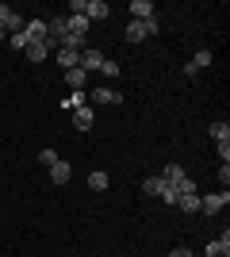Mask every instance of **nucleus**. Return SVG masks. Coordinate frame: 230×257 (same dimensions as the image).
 <instances>
[{"label": "nucleus", "mask_w": 230, "mask_h": 257, "mask_svg": "<svg viewBox=\"0 0 230 257\" xmlns=\"http://www.w3.org/2000/svg\"><path fill=\"white\" fill-rule=\"evenodd\" d=\"M157 27H161L157 16H153V20H131L127 23V43H146V39L157 35Z\"/></svg>", "instance_id": "obj_1"}, {"label": "nucleus", "mask_w": 230, "mask_h": 257, "mask_svg": "<svg viewBox=\"0 0 230 257\" xmlns=\"http://www.w3.org/2000/svg\"><path fill=\"white\" fill-rule=\"evenodd\" d=\"M226 204H230L226 188H222V192H211V196H199V211H203V215H219Z\"/></svg>", "instance_id": "obj_2"}, {"label": "nucleus", "mask_w": 230, "mask_h": 257, "mask_svg": "<svg viewBox=\"0 0 230 257\" xmlns=\"http://www.w3.org/2000/svg\"><path fill=\"white\" fill-rule=\"evenodd\" d=\"M23 16L20 12H12L8 4H0V27H4V35H16V31H23Z\"/></svg>", "instance_id": "obj_3"}, {"label": "nucleus", "mask_w": 230, "mask_h": 257, "mask_svg": "<svg viewBox=\"0 0 230 257\" xmlns=\"http://www.w3.org/2000/svg\"><path fill=\"white\" fill-rule=\"evenodd\" d=\"M85 35H88V20L85 16H66V39L85 43ZM66 39H62V43H66Z\"/></svg>", "instance_id": "obj_4"}, {"label": "nucleus", "mask_w": 230, "mask_h": 257, "mask_svg": "<svg viewBox=\"0 0 230 257\" xmlns=\"http://www.w3.org/2000/svg\"><path fill=\"white\" fill-rule=\"evenodd\" d=\"M23 35H27V43H46V20H27Z\"/></svg>", "instance_id": "obj_5"}, {"label": "nucleus", "mask_w": 230, "mask_h": 257, "mask_svg": "<svg viewBox=\"0 0 230 257\" xmlns=\"http://www.w3.org/2000/svg\"><path fill=\"white\" fill-rule=\"evenodd\" d=\"M58 65H62V69H77V65H81V50H73V46H58Z\"/></svg>", "instance_id": "obj_6"}, {"label": "nucleus", "mask_w": 230, "mask_h": 257, "mask_svg": "<svg viewBox=\"0 0 230 257\" xmlns=\"http://www.w3.org/2000/svg\"><path fill=\"white\" fill-rule=\"evenodd\" d=\"M88 104H123V96L115 88H92V92H88Z\"/></svg>", "instance_id": "obj_7"}, {"label": "nucleus", "mask_w": 230, "mask_h": 257, "mask_svg": "<svg viewBox=\"0 0 230 257\" xmlns=\"http://www.w3.org/2000/svg\"><path fill=\"white\" fill-rule=\"evenodd\" d=\"M100 65H104V54L92 50V46H85V50H81V69H85V73H92V69H100Z\"/></svg>", "instance_id": "obj_8"}, {"label": "nucleus", "mask_w": 230, "mask_h": 257, "mask_svg": "<svg viewBox=\"0 0 230 257\" xmlns=\"http://www.w3.org/2000/svg\"><path fill=\"white\" fill-rule=\"evenodd\" d=\"M108 16H111V8L104 4V0H88V8H85V20H88V23H92V20H100V23H104Z\"/></svg>", "instance_id": "obj_9"}, {"label": "nucleus", "mask_w": 230, "mask_h": 257, "mask_svg": "<svg viewBox=\"0 0 230 257\" xmlns=\"http://www.w3.org/2000/svg\"><path fill=\"white\" fill-rule=\"evenodd\" d=\"M92 119H96V111H92V104H85V107H77V111H73V127L88 131V127H92Z\"/></svg>", "instance_id": "obj_10"}, {"label": "nucleus", "mask_w": 230, "mask_h": 257, "mask_svg": "<svg viewBox=\"0 0 230 257\" xmlns=\"http://www.w3.org/2000/svg\"><path fill=\"white\" fill-rule=\"evenodd\" d=\"M69 177H73V165H69V161L50 165V181H54V184H69Z\"/></svg>", "instance_id": "obj_11"}, {"label": "nucleus", "mask_w": 230, "mask_h": 257, "mask_svg": "<svg viewBox=\"0 0 230 257\" xmlns=\"http://www.w3.org/2000/svg\"><path fill=\"white\" fill-rule=\"evenodd\" d=\"M131 20H153V4L150 0H131Z\"/></svg>", "instance_id": "obj_12"}, {"label": "nucleus", "mask_w": 230, "mask_h": 257, "mask_svg": "<svg viewBox=\"0 0 230 257\" xmlns=\"http://www.w3.org/2000/svg\"><path fill=\"white\" fill-rule=\"evenodd\" d=\"M66 81H69V88L73 92H85V81H88V73L77 65V69H66Z\"/></svg>", "instance_id": "obj_13"}, {"label": "nucleus", "mask_w": 230, "mask_h": 257, "mask_svg": "<svg viewBox=\"0 0 230 257\" xmlns=\"http://www.w3.org/2000/svg\"><path fill=\"white\" fill-rule=\"evenodd\" d=\"M23 54H27L31 62H46V58H50V43H31Z\"/></svg>", "instance_id": "obj_14"}, {"label": "nucleus", "mask_w": 230, "mask_h": 257, "mask_svg": "<svg viewBox=\"0 0 230 257\" xmlns=\"http://www.w3.org/2000/svg\"><path fill=\"white\" fill-rule=\"evenodd\" d=\"M176 207H180V211H188V215H196V211H199V192L180 196V200H176Z\"/></svg>", "instance_id": "obj_15"}, {"label": "nucleus", "mask_w": 230, "mask_h": 257, "mask_svg": "<svg viewBox=\"0 0 230 257\" xmlns=\"http://www.w3.org/2000/svg\"><path fill=\"white\" fill-rule=\"evenodd\" d=\"M108 184H111V177L108 173H92V177H88V188H92V192H108Z\"/></svg>", "instance_id": "obj_16"}, {"label": "nucleus", "mask_w": 230, "mask_h": 257, "mask_svg": "<svg viewBox=\"0 0 230 257\" xmlns=\"http://www.w3.org/2000/svg\"><path fill=\"white\" fill-rule=\"evenodd\" d=\"M211 62H215V54H211V50H196V54H192V62H188V65H192V69H207Z\"/></svg>", "instance_id": "obj_17"}, {"label": "nucleus", "mask_w": 230, "mask_h": 257, "mask_svg": "<svg viewBox=\"0 0 230 257\" xmlns=\"http://www.w3.org/2000/svg\"><path fill=\"white\" fill-rule=\"evenodd\" d=\"M85 104H88L85 92H69V96L62 100V107H66V111H77V107H85Z\"/></svg>", "instance_id": "obj_18"}, {"label": "nucleus", "mask_w": 230, "mask_h": 257, "mask_svg": "<svg viewBox=\"0 0 230 257\" xmlns=\"http://www.w3.org/2000/svg\"><path fill=\"white\" fill-rule=\"evenodd\" d=\"M211 139H215V142H230V123H222V119H219V123H211Z\"/></svg>", "instance_id": "obj_19"}, {"label": "nucleus", "mask_w": 230, "mask_h": 257, "mask_svg": "<svg viewBox=\"0 0 230 257\" xmlns=\"http://www.w3.org/2000/svg\"><path fill=\"white\" fill-rule=\"evenodd\" d=\"M180 177H184V169H180V165H165V169H161V181H165V184H176Z\"/></svg>", "instance_id": "obj_20"}, {"label": "nucleus", "mask_w": 230, "mask_h": 257, "mask_svg": "<svg viewBox=\"0 0 230 257\" xmlns=\"http://www.w3.org/2000/svg\"><path fill=\"white\" fill-rule=\"evenodd\" d=\"M58 150H50V146H46V150H39V165H46V169H50V165H58Z\"/></svg>", "instance_id": "obj_21"}, {"label": "nucleus", "mask_w": 230, "mask_h": 257, "mask_svg": "<svg viewBox=\"0 0 230 257\" xmlns=\"http://www.w3.org/2000/svg\"><path fill=\"white\" fill-rule=\"evenodd\" d=\"M142 192H146V196H161V177H146Z\"/></svg>", "instance_id": "obj_22"}, {"label": "nucleus", "mask_w": 230, "mask_h": 257, "mask_svg": "<svg viewBox=\"0 0 230 257\" xmlns=\"http://www.w3.org/2000/svg\"><path fill=\"white\" fill-rule=\"evenodd\" d=\"M100 73H104V77H119L123 69H119V62H111V58H104V65H100Z\"/></svg>", "instance_id": "obj_23"}, {"label": "nucleus", "mask_w": 230, "mask_h": 257, "mask_svg": "<svg viewBox=\"0 0 230 257\" xmlns=\"http://www.w3.org/2000/svg\"><path fill=\"white\" fill-rule=\"evenodd\" d=\"M8 46H16V50H27L31 43H27V35H23V31H16V35H8Z\"/></svg>", "instance_id": "obj_24"}, {"label": "nucleus", "mask_w": 230, "mask_h": 257, "mask_svg": "<svg viewBox=\"0 0 230 257\" xmlns=\"http://www.w3.org/2000/svg\"><path fill=\"white\" fill-rule=\"evenodd\" d=\"M207 257H230V249L222 242H207Z\"/></svg>", "instance_id": "obj_25"}, {"label": "nucleus", "mask_w": 230, "mask_h": 257, "mask_svg": "<svg viewBox=\"0 0 230 257\" xmlns=\"http://www.w3.org/2000/svg\"><path fill=\"white\" fill-rule=\"evenodd\" d=\"M85 8H88V0H73V4H69V16H85Z\"/></svg>", "instance_id": "obj_26"}, {"label": "nucleus", "mask_w": 230, "mask_h": 257, "mask_svg": "<svg viewBox=\"0 0 230 257\" xmlns=\"http://www.w3.org/2000/svg\"><path fill=\"white\" fill-rule=\"evenodd\" d=\"M219 158H222V165H230V142H219Z\"/></svg>", "instance_id": "obj_27"}, {"label": "nucleus", "mask_w": 230, "mask_h": 257, "mask_svg": "<svg viewBox=\"0 0 230 257\" xmlns=\"http://www.w3.org/2000/svg\"><path fill=\"white\" fill-rule=\"evenodd\" d=\"M169 257H192V249H188V246H176V249H173Z\"/></svg>", "instance_id": "obj_28"}, {"label": "nucleus", "mask_w": 230, "mask_h": 257, "mask_svg": "<svg viewBox=\"0 0 230 257\" xmlns=\"http://www.w3.org/2000/svg\"><path fill=\"white\" fill-rule=\"evenodd\" d=\"M4 39H8V35H4V27H0V43H4Z\"/></svg>", "instance_id": "obj_29"}]
</instances>
